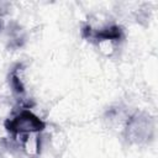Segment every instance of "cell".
Wrapping results in <instances>:
<instances>
[{"instance_id":"cell-2","label":"cell","mask_w":158,"mask_h":158,"mask_svg":"<svg viewBox=\"0 0 158 158\" xmlns=\"http://www.w3.org/2000/svg\"><path fill=\"white\" fill-rule=\"evenodd\" d=\"M122 37H123L122 30H121V27H118L116 25H112L101 31H98L94 35V38L99 40V41H118Z\"/></svg>"},{"instance_id":"cell-3","label":"cell","mask_w":158,"mask_h":158,"mask_svg":"<svg viewBox=\"0 0 158 158\" xmlns=\"http://www.w3.org/2000/svg\"><path fill=\"white\" fill-rule=\"evenodd\" d=\"M10 84H11V88L14 89L15 93L17 94H22L25 91V86L20 79V77L17 75V69H14L10 74Z\"/></svg>"},{"instance_id":"cell-4","label":"cell","mask_w":158,"mask_h":158,"mask_svg":"<svg viewBox=\"0 0 158 158\" xmlns=\"http://www.w3.org/2000/svg\"><path fill=\"white\" fill-rule=\"evenodd\" d=\"M81 35H83V37H85V38H89L90 36H91V27L90 26H84L83 28H81Z\"/></svg>"},{"instance_id":"cell-1","label":"cell","mask_w":158,"mask_h":158,"mask_svg":"<svg viewBox=\"0 0 158 158\" xmlns=\"http://www.w3.org/2000/svg\"><path fill=\"white\" fill-rule=\"evenodd\" d=\"M46 123L30 110H22L15 118L5 121V128L14 135H30L43 131Z\"/></svg>"}]
</instances>
